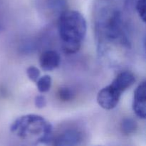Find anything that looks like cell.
<instances>
[{"mask_svg":"<svg viewBox=\"0 0 146 146\" xmlns=\"http://www.w3.org/2000/svg\"><path fill=\"white\" fill-rule=\"evenodd\" d=\"M82 141L83 133L76 128L65 130L52 138L53 144L55 145H77Z\"/></svg>","mask_w":146,"mask_h":146,"instance_id":"277c9868","label":"cell"},{"mask_svg":"<svg viewBox=\"0 0 146 146\" xmlns=\"http://www.w3.org/2000/svg\"><path fill=\"white\" fill-rule=\"evenodd\" d=\"M61 63L59 54L53 50L45 51L39 57V65L44 71H51L58 68Z\"/></svg>","mask_w":146,"mask_h":146,"instance_id":"8992f818","label":"cell"},{"mask_svg":"<svg viewBox=\"0 0 146 146\" xmlns=\"http://www.w3.org/2000/svg\"><path fill=\"white\" fill-rule=\"evenodd\" d=\"M27 75L29 79L33 82H36L40 77V71L34 66H31L27 69Z\"/></svg>","mask_w":146,"mask_h":146,"instance_id":"7c38bea8","label":"cell"},{"mask_svg":"<svg viewBox=\"0 0 146 146\" xmlns=\"http://www.w3.org/2000/svg\"><path fill=\"white\" fill-rule=\"evenodd\" d=\"M135 82V77L134 74L131 71H125L118 74L111 84L123 94L133 85Z\"/></svg>","mask_w":146,"mask_h":146,"instance_id":"52a82bcc","label":"cell"},{"mask_svg":"<svg viewBox=\"0 0 146 146\" xmlns=\"http://www.w3.org/2000/svg\"><path fill=\"white\" fill-rule=\"evenodd\" d=\"M36 87L38 91L41 94L46 93L51 89L52 85V79L49 75H44L39 77L36 81Z\"/></svg>","mask_w":146,"mask_h":146,"instance_id":"9c48e42d","label":"cell"},{"mask_svg":"<svg viewBox=\"0 0 146 146\" xmlns=\"http://www.w3.org/2000/svg\"><path fill=\"white\" fill-rule=\"evenodd\" d=\"M10 131L20 139L32 144L52 142V125L41 115L28 114L17 118L11 123Z\"/></svg>","mask_w":146,"mask_h":146,"instance_id":"7a4b0ae2","label":"cell"},{"mask_svg":"<svg viewBox=\"0 0 146 146\" xmlns=\"http://www.w3.org/2000/svg\"><path fill=\"white\" fill-rule=\"evenodd\" d=\"M74 92L70 88L67 86H63L58 89V96L61 101L67 102L70 101L74 98Z\"/></svg>","mask_w":146,"mask_h":146,"instance_id":"30bf717a","label":"cell"},{"mask_svg":"<svg viewBox=\"0 0 146 146\" xmlns=\"http://www.w3.org/2000/svg\"><path fill=\"white\" fill-rule=\"evenodd\" d=\"M122 93L111 84L104 87L97 94V103L105 110H112L118 104Z\"/></svg>","mask_w":146,"mask_h":146,"instance_id":"3957f363","label":"cell"},{"mask_svg":"<svg viewBox=\"0 0 146 146\" xmlns=\"http://www.w3.org/2000/svg\"><path fill=\"white\" fill-rule=\"evenodd\" d=\"M54 9H62L65 5V0H48Z\"/></svg>","mask_w":146,"mask_h":146,"instance_id":"5bb4252c","label":"cell"},{"mask_svg":"<svg viewBox=\"0 0 146 146\" xmlns=\"http://www.w3.org/2000/svg\"><path fill=\"white\" fill-rule=\"evenodd\" d=\"M145 81H143L137 86L134 91L133 101V111L138 118L145 119L146 113Z\"/></svg>","mask_w":146,"mask_h":146,"instance_id":"5b68a950","label":"cell"},{"mask_svg":"<svg viewBox=\"0 0 146 146\" xmlns=\"http://www.w3.org/2000/svg\"><path fill=\"white\" fill-rule=\"evenodd\" d=\"M138 128L136 121L131 118H125L121 123V130L124 135H131Z\"/></svg>","mask_w":146,"mask_h":146,"instance_id":"ba28073f","label":"cell"},{"mask_svg":"<svg viewBox=\"0 0 146 146\" xmlns=\"http://www.w3.org/2000/svg\"><path fill=\"white\" fill-rule=\"evenodd\" d=\"M135 9L143 22H145V0H136Z\"/></svg>","mask_w":146,"mask_h":146,"instance_id":"8fae6325","label":"cell"},{"mask_svg":"<svg viewBox=\"0 0 146 146\" xmlns=\"http://www.w3.org/2000/svg\"><path fill=\"white\" fill-rule=\"evenodd\" d=\"M135 1H135H136V0H126V3H127V4H128L130 3V4H131V2H133V1Z\"/></svg>","mask_w":146,"mask_h":146,"instance_id":"9a60e30c","label":"cell"},{"mask_svg":"<svg viewBox=\"0 0 146 146\" xmlns=\"http://www.w3.org/2000/svg\"><path fill=\"white\" fill-rule=\"evenodd\" d=\"M63 51L74 54L79 51L87 31V24L82 14L76 10H64L57 22Z\"/></svg>","mask_w":146,"mask_h":146,"instance_id":"6da1fadb","label":"cell"},{"mask_svg":"<svg viewBox=\"0 0 146 146\" xmlns=\"http://www.w3.org/2000/svg\"><path fill=\"white\" fill-rule=\"evenodd\" d=\"M34 104L37 108L41 109L46 106V99L42 95L36 96L34 99Z\"/></svg>","mask_w":146,"mask_h":146,"instance_id":"4fadbf2b","label":"cell"}]
</instances>
